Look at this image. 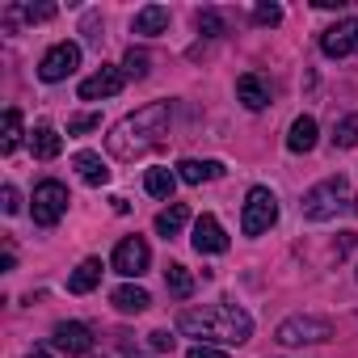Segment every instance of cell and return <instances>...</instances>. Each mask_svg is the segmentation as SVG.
<instances>
[{"label": "cell", "instance_id": "cell-1", "mask_svg": "<svg viewBox=\"0 0 358 358\" xmlns=\"http://www.w3.org/2000/svg\"><path fill=\"white\" fill-rule=\"evenodd\" d=\"M177 333L194 337L199 345H245L253 337V316L236 303L190 308V312L177 316Z\"/></svg>", "mask_w": 358, "mask_h": 358}, {"label": "cell", "instance_id": "cell-2", "mask_svg": "<svg viewBox=\"0 0 358 358\" xmlns=\"http://www.w3.org/2000/svg\"><path fill=\"white\" fill-rule=\"evenodd\" d=\"M169 118H173V106L169 101H148L143 110H135V114H127L122 122L110 127L106 152L114 160H139L143 152H152L160 143V135L169 131Z\"/></svg>", "mask_w": 358, "mask_h": 358}, {"label": "cell", "instance_id": "cell-3", "mask_svg": "<svg viewBox=\"0 0 358 358\" xmlns=\"http://www.w3.org/2000/svg\"><path fill=\"white\" fill-rule=\"evenodd\" d=\"M299 207H303V220L324 224V220H337L341 211H358V194H354V186L345 177H324V182H316L303 194Z\"/></svg>", "mask_w": 358, "mask_h": 358}, {"label": "cell", "instance_id": "cell-4", "mask_svg": "<svg viewBox=\"0 0 358 358\" xmlns=\"http://www.w3.org/2000/svg\"><path fill=\"white\" fill-rule=\"evenodd\" d=\"M274 224H278V199H274V190L253 186L249 199H245V211H241V228H245V236H262V232H270Z\"/></svg>", "mask_w": 358, "mask_h": 358}, {"label": "cell", "instance_id": "cell-5", "mask_svg": "<svg viewBox=\"0 0 358 358\" xmlns=\"http://www.w3.org/2000/svg\"><path fill=\"white\" fill-rule=\"evenodd\" d=\"M333 337V324L324 316H287L278 324V341L282 345H320Z\"/></svg>", "mask_w": 358, "mask_h": 358}, {"label": "cell", "instance_id": "cell-6", "mask_svg": "<svg viewBox=\"0 0 358 358\" xmlns=\"http://www.w3.org/2000/svg\"><path fill=\"white\" fill-rule=\"evenodd\" d=\"M34 224H43V228H55L59 220H64V211H68V186L64 182H38L34 186Z\"/></svg>", "mask_w": 358, "mask_h": 358}, {"label": "cell", "instance_id": "cell-7", "mask_svg": "<svg viewBox=\"0 0 358 358\" xmlns=\"http://www.w3.org/2000/svg\"><path fill=\"white\" fill-rule=\"evenodd\" d=\"M76 68H80V47H76V43H55V47L38 59V76H43L47 85L68 80Z\"/></svg>", "mask_w": 358, "mask_h": 358}, {"label": "cell", "instance_id": "cell-8", "mask_svg": "<svg viewBox=\"0 0 358 358\" xmlns=\"http://www.w3.org/2000/svg\"><path fill=\"white\" fill-rule=\"evenodd\" d=\"M148 262H152V249H148L143 236H127V241H118V249H114V270H118V274L139 278V274H148Z\"/></svg>", "mask_w": 358, "mask_h": 358}, {"label": "cell", "instance_id": "cell-9", "mask_svg": "<svg viewBox=\"0 0 358 358\" xmlns=\"http://www.w3.org/2000/svg\"><path fill=\"white\" fill-rule=\"evenodd\" d=\"M320 51L329 59H345V55H358V17H345L337 26H329L320 34Z\"/></svg>", "mask_w": 358, "mask_h": 358}, {"label": "cell", "instance_id": "cell-10", "mask_svg": "<svg viewBox=\"0 0 358 358\" xmlns=\"http://www.w3.org/2000/svg\"><path fill=\"white\" fill-rule=\"evenodd\" d=\"M122 85H127V72H122V68L101 64L93 76H85V80H80V101H101V97H114V93H122Z\"/></svg>", "mask_w": 358, "mask_h": 358}, {"label": "cell", "instance_id": "cell-11", "mask_svg": "<svg viewBox=\"0 0 358 358\" xmlns=\"http://www.w3.org/2000/svg\"><path fill=\"white\" fill-rule=\"evenodd\" d=\"M194 249L199 253H228V236H224V228H220V220L215 215H199L194 220Z\"/></svg>", "mask_w": 358, "mask_h": 358}, {"label": "cell", "instance_id": "cell-12", "mask_svg": "<svg viewBox=\"0 0 358 358\" xmlns=\"http://www.w3.org/2000/svg\"><path fill=\"white\" fill-rule=\"evenodd\" d=\"M51 341H55V350H64V354H89V350H93V333H89V324H80V320H64Z\"/></svg>", "mask_w": 358, "mask_h": 358}, {"label": "cell", "instance_id": "cell-13", "mask_svg": "<svg viewBox=\"0 0 358 358\" xmlns=\"http://www.w3.org/2000/svg\"><path fill=\"white\" fill-rule=\"evenodd\" d=\"M76 173H80V182L85 186H106L110 182V164L101 160V152H76Z\"/></svg>", "mask_w": 358, "mask_h": 358}, {"label": "cell", "instance_id": "cell-14", "mask_svg": "<svg viewBox=\"0 0 358 358\" xmlns=\"http://www.w3.org/2000/svg\"><path fill=\"white\" fill-rule=\"evenodd\" d=\"M236 97H241L245 110H266V106H270V89H266V80L253 76V72H245V76L236 80Z\"/></svg>", "mask_w": 358, "mask_h": 358}, {"label": "cell", "instance_id": "cell-15", "mask_svg": "<svg viewBox=\"0 0 358 358\" xmlns=\"http://www.w3.org/2000/svg\"><path fill=\"white\" fill-rule=\"evenodd\" d=\"M177 177H182L186 186H203V182L224 177V164L220 160H182V164H177Z\"/></svg>", "mask_w": 358, "mask_h": 358}, {"label": "cell", "instance_id": "cell-16", "mask_svg": "<svg viewBox=\"0 0 358 358\" xmlns=\"http://www.w3.org/2000/svg\"><path fill=\"white\" fill-rule=\"evenodd\" d=\"M131 30H135V34H143V38L164 34V30H169V9H164V5H148V9H139V13H135V22H131Z\"/></svg>", "mask_w": 358, "mask_h": 358}, {"label": "cell", "instance_id": "cell-17", "mask_svg": "<svg viewBox=\"0 0 358 358\" xmlns=\"http://www.w3.org/2000/svg\"><path fill=\"white\" fill-rule=\"evenodd\" d=\"M164 287H169V295H173V299H190V295L199 291L194 274H190L182 262H169V266H164Z\"/></svg>", "mask_w": 358, "mask_h": 358}, {"label": "cell", "instance_id": "cell-18", "mask_svg": "<svg viewBox=\"0 0 358 358\" xmlns=\"http://www.w3.org/2000/svg\"><path fill=\"white\" fill-rule=\"evenodd\" d=\"M97 282H101V262H97V257H85V262L68 274V291H72V295H89Z\"/></svg>", "mask_w": 358, "mask_h": 358}, {"label": "cell", "instance_id": "cell-19", "mask_svg": "<svg viewBox=\"0 0 358 358\" xmlns=\"http://www.w3.org/2000/svg\"><path fill=\"white\" fill-rule=\"evenodd\" d=\"M110 303H114L118 312H127V316H139V312H148V303H152V295H148L143 287H135V282H127V287H118V291L110 295Z\"/></svg>", "mask_w": 358, "mask_h": 358}, {"label": "cell", "instance_id": "cell-20", "mask_svg": "<svg viewBox=\"0 0 358 358\" xmlns=\"http://www.w3.org/2000/svg\"><path fill=\"white\" fill-rule=\"evenodd\" d=\"M186 224H190V207H186V203H169V207L156 215V232H160L164 241H173Z\"/></svg>", "mask_w": 358, "mask_h": 358}, {"label": "cell", "instance_id": "cell-21", "mask_svg": "<svg viewBox=\"0 0 358 358\" xmlns=\"http://www.w3.org/2000/svg\"><path fill=\"white\" fill-rule=\"evenodd\" d=\"M287 148H291V152H299V156L316 148V118H312V114H299V118L291 122V135H287Z\"/></svg>", "mask_w": 358, "mask_h": 358}, {"label": "cell", "instance_id": "cell-22", "mask_svg": "<svg viewBox=\"0 0 358 358\" xmlns=\"http://www.w3.org/2000/svg\"><path fill=\"white\" fill-rule=\"evenodd\" d=\"M59 148H64V139H59L55 127H34V131H30V152H34L38 160H55Z\"/></svg>", "mask_w": 358, "mask_h": 358}, {"label": "cell", "instance_id": "cell-23", "mask_svg": "<svg viewBox=\"0 0 358 358\" xmlns=\"http://www.w3.org/2000/svg\"><path fill=\"white\" fill-rule=\"evenodd\" d=\"M173 186H177V173L173 169H148V177H143V190L152 194V199H173Z\"/></svg>", "mask_w": 358, "mask_h": 358}, {"label": "cell", "instance_id": "cell-24", "mask_svg": "<svg viewBox=\"0 0 358 358\" xmlns=\"http://www.w3.org/2000/svg\"><path fill=\"white\" fill-rule=\"evenodd\" d=\"M17 143H22V110H5V135H0V152L5 156H13L17 152Z\"/></svg>", "mask_w": 358, "mask_h": 358}, {"label": "cell", "instance_id": "cell-25", "mask_svg": "<svg viewBox=\"0 0 358 358\" xmlns=\"http://www.w3.org/2000/svg\"><path fill=\"white\" fill-rule=\"evenodd\" d=\"M55 13H59L55 5H13L5 17H9V22H13V17H22V22H30V26H34V22H51Z\"/></svg>", "mask_w": 358, "mask_h": 358}, {"label": "cell", "instance_id": "cell-26", "mask_svg": "<svg viewBox=\"0 0 358 358\" xmlns=\"http://www.w3.org/2000/svg\"><path fill=\"white\" fill-rule=\"evenodd\" d=\"M333 143H337V148H358V114L337 118V127H333Z\"/></svg>", "mask_w": 358, "mask_h": 358}, {"label": "cell", "instance_id": "cell-27", "mask_svg": "<svg viewBox=\"0 0 358 358\" xmlns=\"http://www.w3.org/2000/svg\"><path fill=\"white\" fill-rule=\"evenodd\" d=\"M122 72L135 76V80H143V76H148V51H135V47H131L127 59H122Z\"/></svg>", "mask_w": 358, "mask_h": 358}, {"label": "cell", "instance_id": "cell-28", "mask_svg": "<svg viewBox=\"0 0 358 358\" xmlns=\"http://www.w3.org/2000/svg\"><path fill=\"white\" fill-rule=\"evenodd\" d=\"M199 30H203L207 38H220V34H224V17H220L215 9H203V13H199Z\"/></svg>", "mask_w": 358, "mask_h": 358}, {"label": "cell", "instance_id": "cell-29", "mask_svg": "<svg viewBox=\"0 0 358 358\" xmlns=\"http://www.w3.org/2000/svg\"><path fill=\"white\" fill-rule=\"evenodd\" d=\"M253 22H257V26H278V22H282V9L270 5V0H262V5L253 9Z\"/></svg>", "mask_w": 358, "mask_h": 358}, {"label": "cell", "instance_id": "cell-30", "mask_svg": "<svg viewBox=\"0 0 358 358\" xmlns=\"http://www.w3.org/2000/svg\"><path fill=\"white\" fill-rule=\"evenodd\" d=\"M101 127V114H76L72 122H68V135H89V131H97Z\"/></svg>", "mask_w": 358, "mask_h": 358}, {"label": "cell", "instance_id": "cell-31", "mask_svg": "<svg viewBox=\"0 0 358 358\" xmlns=\"http://www.w3.org/2000/svg\"><path fill=\"white\" fill-rule=\"evenodd\" d=\"M0 199H5V203H0V207H5V215H17V211H22V199H17V186H5V190H0Z\"/></svg>", "mask_w": 358, "mask_h": 358}, {"label": "cell", "instance_id": "cell-32", "mask_svg": "<svg viewBox=\"0 0 358 358\" xmlns=\"http://www.w3.org/2000/svg\"><path fill=\"white\" fill-rule=\"evenodd\" d=\"M186 358H228L220 345H190V354Z\"/></svg>", "mask_w": 358, "mask_h": 358}, {"label": "cell", "instance_id": "cell-33", "mask_svg": "<svg viewBox=\"0 0 358 358\" xmlns=\"http://www.w3.org/2000/svg\"><path fill=\"white\" fill-rule=\"evenodd\" d=\"M97 358H148V354H139V350H131V345H118V350H101Z\"/></svg>", "mask_w": 358, "mask_h": 358}, {"label": "cell", "instance_id": "cell-34", "mask_svg": "<svg viewBox=\"0 0 358 358\" xmlns=\"http://www.w3.org/2000/svg\"><path fill=\"white\" fill-rule=\"evenodd\" d=\"M152 350H173V337L169 333H152Z\"/></svg>", "mask_w": 358, "mask_h": 358}, {"label": "cell", "instance_id": "cell-35", "mask_svg": "<svg viewBox=\"0 0 358 358\" xmlns=\"http://www.w3.org/2000/svg\"><path fill=\"white\" fill-rule=\"evenodd\" d=\"M316 9H345V0H312Z\"/></svg>", "mask_w": 358, "mask_h": 358}, {"label": "cell", "instance_id": "cell-36", "mask_svg": "<svg viewBox=\"0 0 358 358\" xmlns=\"http://www.w3.org/2000/svg\"><path fill=\"white\" fill-rule=\"evenodd\" d=\"M26 358H51V354H47V350H30Z\"/></svg>", "mask_w": 358, "mask_h": 358}]
</instances>
